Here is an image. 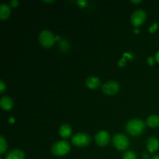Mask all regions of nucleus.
<instances>
[{
  "label": "nucleus",
  "instance_id": "nucleus-1",
  "mask_svg": "<svg viewBox=\"0 0 159 159\" xmlns=\"http://www.w3.org/2000/svg\"><path fill=\"white\" fill-rule=\"evenodd\" d=\"M145 124L140 119H132L126 124V130L132 136H138L144 130Z\"/></svg>",
  "mask_w": 159,
  "mask_h": 159
},
{
  "label": "nucleus",
  "instance_id": "nucleus-2",
  "mask_svg": "<svg viewBox=\"0 0 159 159\" xmlns=\"http://www.w3.org/2000/svg\"><path fill=\"white\" fill-rule=\"evenodd\" d=\"M70 144L66 141H59L51 146V152L55 156H64L70 152Z\"/></svg>",
  "mask_w": 159,
  "mask_h": 159
},
{
  "label": "nucleus",
  "instance_id": "nucleus-3",
  "mask_svg": "<svg viewBox=\"0 0 159 159\" xmlns=\"http://www.w3.org/2000/svg\"><path fill=\"white\" fill-rule=\"evenodd\" d=\"M57 39L53 35L52 33L48 30H42L39 34V41L40 45L45 48H51Z\"/></svg>",
  "mask_w": 159,
  "mask_h": 159
},
{
  "label": "nucleus",
  "instance_id": "nucleus-4",
  "mask_svg": "<svg viewBox=\"0 0 159 159\" xmlns=\"http://www.w3.org/2000/svg\"><path fill=\"white\" fill-rule=\"evenodd\" d=\"M113 144L118 151H125L128 148L129 139L123 134H116L113 138Z\"/></svg>",
  "mask_w": 159,
  "mask_h": 159
},
{
  "label": "nucleus",
  "instance_id": "nucleus-5",
  "mask_svg": "<svg viewBox=\"0 0 159 159\" xmlns=\"http://www.w3.org/2000/svg\"><path fill=\"white\" fill-rule=\"evenodd\" d=\"M91 142V138L85 133H77L71 138V143L76 147L83 148Z\"/></svg>",
  "mask_w": 159,
  "mask_h": 159
},
{
  "label": "nucleus",
  "instance_id": "nucleus-6",
  "mask_svg": "<svg viewBox=\"0 0 159 159\" xmlns=\"http://www.w3.org/2000/svg\"><path fill=\"white\" fill-rule=\"evenodd\" d=\"M146 18H147L146 12L142 9H138V10H135L131 15L130 22H131L132 25L138 27L145 21Z\"/></svg>",
  "mask_w": 159,
  "mask_h": 159
},
{
  "label": "nucleus",
  "instance_id": "nucleus-7",
  "mask_svg": "<svg viewBox=\"0 0 159 159\" xmlns=\"http://www.w3.org/2000/svg\"><path fill=\"white\" fill-rule=\"evenodd\" d=\"M102 89L105 94L109 95V96H113L119 92L120 84L116 81L110 80L102 85Z\"/></svg>",
  "mask_w": 159,
  "mask_h": 159
},
{
  "label": "nucleus",
  "instance_id": "nucleus-8",
  "mask_svg": "<svg viewBox=\"0 0 159 159\" xmlns=\"http://www.w3.org/2000/svg\"><path fill=\"white\" fill-rule=\"evenodd\" d=\"M96 144L101 147L107 145L110 141V136L109 133L106 130H100L95 136Z\"/></svg>",
  "mask_w": 159,
  "mask_h": 159
},
{
  "label": "nucleus",
  "instance_id": "nucleus-9",
  "mask_svg": "<svg viewBox=\"0 0 159 159\" xmlns=\"http://www.w3.org/2000/svg\"><path fill=\"white\" fill-rule=\"evenodd\" d=\"M147 149L150 153H155L159 148V141L155 137H150L146 142Z\"/></svg>",
  "mask_w": 159,
  "mask_h": 159
},
{
  "label": "nucleus",
  "instance_id": "nucleus-10",
  "mask_svg": "<svg viewBox=\"0 0 159 159\" xmlns=\"http://www.w3.org/2000/svg\"><path fill=\"white\" fill-rule=\"evenodd\" d=\"M85 85L90 89H96L100 86V80L98 77L90 76L85 80Z\"/></svg>",
  "mask_w": 159,
  "mask_h": 159
},
{
  "label": "nucleus",
  "instance_id": "nucleus-11",
  "mask_svg": "<svg viewBox=\"0 0 159 159\" xmlns=\"http://www.w3.org/2000/svg\"><path fill=\"white\" fill-rule=\"evenodd\" d=\"M71 133H72V129L71 126L68 124H62L59 129V134L62 138H65V139L71 137Z\"/></svg>",
  "mask_w": 159,
  "mask_h": 159
},
{
  "label": "nucleus",
  "instance_id": "nucleus-12",
  "mask_svg": "<svg viewBox=\"0 0 159 159\" xmlns=\"http://www.w3.org/2000/svg\"><path fill=\"white\" fill-rule=\"evenodd\" d=\"M5 159H25V154L20 149H14L8 153Z\"/></svg>",
  "mask_w": 159,
  "mask_h": 159
},
{
  "label": "nucleus",
  "instance_id": "nucleus-13",
  "mask_svg": "<svg viewBox=\"0 0 159 159\" xmlns=\"http://www.w3.org/2000/svg\"><path fill=\"white\" fill-rule=\"evenodd\" d=\"M0 105L2 110H9L13 107V101L9 96H3L0 100Z\"/></svg>",
  "mask_w": 159,
  "mask_h": 159
},
{
  "label": "nucleus",
  "instance_id": "nucleus-14",
  "mask_svg": "<svg viewBox=\"0 0 159 159\" xmlns=\"http://www.w3.org/2000/svg\"><path fill=\"white\" fill-rule=\"evenodd\" d=\"M11 13L10 7L6 3H3L0 6V19L1 20H6L9 17Z\"/></svg>",
  "mask_w": 159,
  "mask_h": 159
},
{
  "label": "nucleus",
  "instance_id": "nucleus-15",
  "mask_svg": "<svg viewBox=\"0 0 159 159\" xmlns=\"http://www.w3.org/2000/svg\"><path fill=\"white\" fill-rule=\"evenodd\" d=\"M146 124L152 128H155L159 126V116L158 115H151L148 117Z\"/></svg>",
  "mask_w": 159,
  "mask_h": 159
},
{
  "label": "nucleus",
  "instance_id": "nucleus-16",
  "mask_svg": "<svg viewBox=\"0 0 159 159\" xmlns=\"http://www.w3.org/2000/svg\"><path fill=\"white\" fill-rule=\"evenodd\" d=\"M7 149V142L3 136H0V154H4Z\"/></svg>",
  "mask_w": 159,
  "mask_h": 159
},
{
  "label": "nucleus",
  "instance_id": "nucleus-17",
  "mask_svg": "<svg viewBox=\"0 0 159 159\" xmlns=\"http://www.w3.org/2000/svg\"><path fill=\"white\" fill-rule=\"evenodd\" d=\"M123 159H138L137 155L132 151H127L123 155Z\"/></svg>",
  "mask_w": 159,
  "mask_h": 159
},
{
  "label": "nucleus",
  "instance_id": "nucleus-18",
  "mask_svg": "<svg viewBox=\"0 0 159 159\" xmlns=\"http://www.w3.org/2000/svg\"><path fill=\"white\" fill-rule=\"evenodd\" d=\"M158 23H154V24L152 25L150 28H149L148 30L150 31V33H155V31L157 30V29H158Z\"/></svg>",
  "mask_w": 159,
  "mask_h": 159
},
{
  "label": "nucleus",
  "instance_id": "nucleus-19",
  "mask_svg": "<svg viewBox=\"0 0 159 159\" xmlns=\"http://www.w3.org/2000/svg\"><path fill=\"white\" fill-rule=\"evenodd\" d=\"M77 4L79 5L80 7L84 8L86 6L87 4H88V2L85 1V0H79V1H77Z\"/></svg>",
  "mask_w": 159,
  "mask_h": 159
},
{
  "label": "nucleus",
  "instance_id": "nucleus-20",
  "mask_svg": "<svg viewBox=\"0 0 159 159\" xmlns=\"http://www.w3.org/2000/svg\"><path fill=\"white\" fill-rule=\"evenodd\" d=\"M6 89V85L2 80L0 81V93H3Z\"/></svg>",
  "mask_w": 159,
  "mask_h": 159
},
{
  "label": "nucleus",
  "instance_id": "nucleus-21",
  "mask_svg": "<svg viewBox=\"0 0 159 159\" xmlns=\"http://www.w3.org/2000/svg\"><path fill=\"white\" fill-rule=\"evenodd\" d=\"M155 57H152V56H151V57H148V64L149 65H153L154 63H155Z\"/></svg>",
  "mask_w": 159,
  "mask_h": 159
},
{
  "label": "nucleus",
  "instance_id": "nucleus-22",
  "mask_svg": "<svg viewBox=\"0 0 159 159\" xmlns=\"http://www.w3.org/2000/svg\"><path fill=\"white\" fill-rule=\"evenodd\" d=\"M18 5H19V2L17 1V0H12V1L10 2V6H12V7L16 8L18 6Z\"/></svg>",
  "mask_w": 159,
  "mask_h": 159
},
{
  "label": "nucleus",
  "instance_id": "nucleus-23",
  "mask_svg": "<svg viewBox=\"0 0 159 159\" xmlns=\"http://www.w3.org/2000/svg\"><path fill=\"white\" fill-rule=\"evenodd\" d=\"M125 65H126L125 57H124V58H123L122 60H120L119 62H118V65H119V66H120V67H123V66H124Z\"/></svg>",
  "mask_w": 159,
  "mask_h": 159
},
{
  "label": "nucleus",
  "instance_id": "nucleus-24",
  "mask_svg": "<svg viewBox=\"0 0 159 159\" xmlns=\"http://www.w3.org/2000/svg\"><path fill=\"white\" fill-rule=\"evenodd\" d=\"M155 61H156L157 62H158V63H159V51L156 53V54H155Z\"/></svg>",
  "mask_w": 159,
  "mask_h": 159
},
{
  "label": "nucleus",
  "instance_id": "nucleus-25",
  "mask_svg": "<svg viewBox=\"0 0 159 159\" xmlns=\"http://www.w3.org/2000/svg\"><path fill=\"white\" fill-rule=\"evenodd\" d=\"M131 2L132 3H134V4H138V3H141V0H138V1H134V0H132Z\"/></svg>",
  "mask_w": 159,
  "mask_h": 159
},
{
  "label": "nucleus",
  "instance_id": "nucleus-26",
  "mask_svg": "<svg viewBox=\"0 0 159 159\" xmlns=\"http://www.w3.org/2000/svg\"><path fill=\"white\" fill-rule=\"evenodd\" d=\"M151 159H159V155H154L153 157H152Z\"/></svg>",
  "mask_w": 159,
  "mask_h": 159
},
{
  "label": "nucleus",
  "instance_id": "nucleus-27",
  "mask_svg": "<svg viewBox=\"0 0 159 159\" xmlns=\"http://www.w3.org/2000/svg\"><path fill=\"white\" fill-rule=\"evenodd\" d=\"M139 29H135L134 30V33L135 34H138V33H139Z\"/></svg>",
  "mask_w": 159,
  "mask_h": 159
},
{
  "label": "nucleus",
  "instance_id": "nucleus-28",
  "mask_svg": "<svg viewBox=\"0 0 159 159\" xmlns=\"http://www.w3.org/2000/svg\"><path fill=\"white\" fill-rule=\"evenodd\" d=\"M9 122H10V123H13V122H14L13 118H12V117H10V119H9Z\"/></svg>",
  "mask_w": 159,
  "mask_h": 159
},
{
  "label": "nucleus",
  "instance_id": "nucleus-29",
  "mask_svg": "<svg viewBox=\"0 0 159 159\" xmlns=\"http://www.w3.org/2000/svg\"><path fill=\"white\" fill-rule=\"evenodd\" d=\"M43 2H48V3H49V2H54V1H43Z\"/></svg>",
  "mask_w": 159,
  "mask_h": 159
}]
</instances>
